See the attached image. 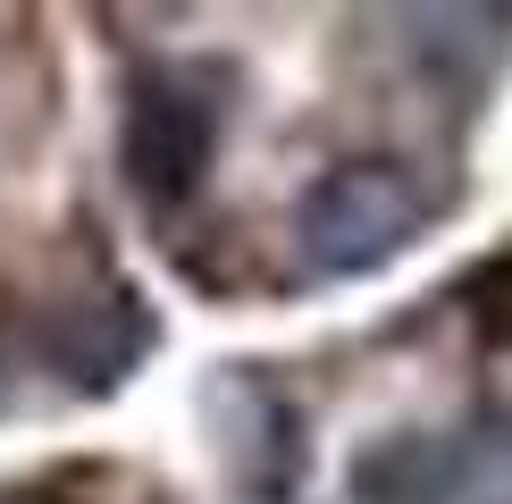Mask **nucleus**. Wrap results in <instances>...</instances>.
Instances as JSON below:
<instances>
[{"label":"nucleus","instance_id":"obj_1","mask_svg":"<svg viewBox=\"0 0 512 504\" xmlns=\"http://www.w3.org/2000/svg\"><path fill=\"white\" fill-rule=\"evenodd\" d=\"M454 210V185L403 152H361L319 168L294 202V252L311 278H378Z\"/></svg>","mask_w":512,"mask_h":504},{"label":"nucleus","instance_id":"obj_2","mask_svg":"<svg viewBox=\"0 0 512 504\" xmlns=\"http://www.w3.org/2000/svg\"><path fill=\"white\" fill-rule=\"evenodd\" d=\"M227 143V76L210 59H160L126 84L118 168L143 210H185Z\"/></svg>","mask_w":512,"mask_h":504},{"label":"nucleus","instance_id":"obj_3","mask_svg":"<svg viewBox=\"0 0 512 504\" xmlns=\"http://www.w3.org/2000/svg\"><path fill=\"white\" fill-rule=\"evenodd\" d=\"M34 370L51 378L59 395H110L135 378V362L160 345V320L126 278H101L93 294H68V303L34 311L26 320Z\"/></svg>","mask_w":512,"mask_h":504},{"label":"nucleus","instance_id":"obj_4","mask_svg":"<svg viewBox=\"0 0 512 504\" xmlns=\"http://www.w3.org/2000/svg\"><path fill=\"white\" fill-rule=\"evenodd\" d=\"M202 404H210V429H219L210 446L227 454V471L252 496H294V479H303V404L277 378H261V362H227Z\"/></svg>","mask_w":512,"mask_h":504},{"label":"nucleus","instance_id":"obj_5","mask_svg":"<svg viewBox=\"0 0 512 504\" xmlns=\"http://www.w3.org/2000/svg\"><path fill=\"white\" fill-rule=\"evenodd\" d=\"M403 34H412V68L454 84L462 101H479L496 84L504 51H512V9H403Z\"/></svg>","mask_w":512,"mask_h":504},{"label":"nucleus","instance_id":"obj_6","mask_svg":"<svg viewBox=\"0 0 512 504\" xmlns=\"http://www.w3.org/2000/svg\"><path fill=\"white\" fill-rule=\"evenodd\" d=\"M462 454L429 429H387L353 454V496L361 504H454Z\"/></svg>","mask_w":512,"mask_h":504},{"label":"nucleus","instance_id":"obj_7","mask_svg":"<svg viewBox=\"0 0 512 504\" xmlns=\"http://www.w3.org/2000/svg\"><path fill=\"white\" fill-rule=\"evenodd\" d=\"M471 328H479V345L512 353V252H496L471 278Z\"/></svg>","mask_w":512,"mask_h":504},{"label":"nucleus","instance_id":"obj_8","mask_svg":"<svg viewBox=\"0 0 512 504\" xmlns=\"http://www.w3.org/2000/svg\"><path fill=\"white\" fill-rule=\"evenodd\" d=\"M0 504H68V496H59V488H9Z\"/></svg>","mask_w":512,"mask_h":504}]
</instances>
